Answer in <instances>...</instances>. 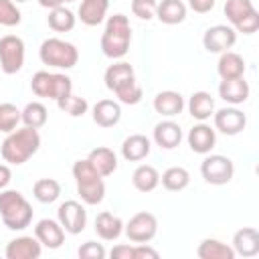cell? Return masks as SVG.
I'll return each instance as SVG.
<instances>
[{"label":"cell","instance_id":"cb8c5ba5","mask_svg":"<svg viewBox=\"0 0 259 259\" xmlns=\"http://www.w3.org/2000/svg\"><path fill=\"white\" fill-rule=\"evenodd\" d=\"M217 73L221 79H237L245 75V59L235 51H225L219 57Z\"/></svg>","mask_w":259,"mask_h":259},{"label":"cell","instance_id":"2e32d148","mask_svg":"<svg viewBox=\"0 0 259 259\" xmlns=\"http://www.w3.org/2000/svg\"><path fill=\"white\" fill-rule=\"evenodd\" d=\"M152 138H154L156 146H160L162 150H174L182 142V127L172 119H164L154 125Z\"/></svg>","mask_w":259,"mask_h":259},{"label":"cell","instance_id":"3957f363","mask_svg":"<svg viewBox=\"0 0 259 259\" xmlns=\"http://www.w3.org/2000/svg\"><path fill=\"white\" fill-rule=\"evenodd\" d=\"M0 217L6 229L22 231L32 223V206L18 190H0Z\"/></svg>","mask_w":259,"mask_h":259},{"label":"cell","instance_id":"52a82bcc","mask_svg":"<svg viewBox=\"0 0 259 259\" xmlns=\"http://www.w3.org/2000/svg\"><path fill=\"white\" fill-rule=\"evenodd\" d=\"M123 233L132 243H150L158 233V219L152 212H136L125 225Z\"/></svg>","mask_w":259,"mask_h":259},{"label":"cell","instance_id":"b9f144b4","mask_svg":"<svg viewBox=\"0 0 259 259\" xmlns=\"http://www.w3.org/2000/svg\"><path fill=\"white\" fill-rule=\"evenodd\" d=\"M233 28H235V32H243V34H253V32H257V28H259V12L253 10V12L247 14L241 22H237Z\"/></svg>","mask_w":259,"mask_h":259},{"label":"cell","instance_id":"c3c4849f","mask_svg":"<svg viewBox=\"0 0 259 259\" xmlns=\"http://www.w3.org/2000/svg\"><path fill=\"white\" fill-rule=\"evenodd\" d=\"M12 2H26V0H12Z\"/></svg>","mask_w":259,"mask_h":259},{"label":"cell","instance_id":"7a4b0ae2","mask_svg":"<svg viewBox=\"0 0 259 259\" xmlns=\"http://www.w3.org/2000/svg\"><path fill=\"white\" fill-rule=\"evenodd\" d=\"M132 42V26L125 14H113L107 18L101 34V53L107 59H121L127 55Z\"/></svg>","mask_w":259,"mask_h":259},{"label":"cell","instance_id":"7bdbcfd3","mask_svg":"<svg viewBox=\"0 0 259 259\" xmlns=\"http://www.w3.org/2000/svg\"><path fill=\"white\" fill-rule=\"evenodd\" d=\"M160 253L150 247L148 243H136L134 245V259H158Z\"/></svg>","mask_w":259,"mask_h":259},{"label":"cell","instance_id":"7c38bea8","mask_svg":"<svg viewBox=\"0 0 259 259\" xmlns=\"http://www.w3.org/2000/svg\"><path fill=\"white\" fill-rule=\"evenodd\" d=\"M103 81H105V87L113 93L121 91L123 87L132 85L136 81V73H134V67L125 61H119V63H113L105 69L103 73Z\"/></svg>","mask_w":259,"mask_h":259},{"label":"cell","instance_id":"8fae6325","mask_svg":"<svg viewBox=\"0 0 259 259\" xmlns=\"http://www.w3.org/2000/svg\"><path fill=\"white\" fill-rule=\"evenodd\" d=\"M186 142H188V146L194 154H210V150L217 144V132L208 123L198 121L196 125L190 127V132L186 136Z\"/></svg>","mask_w":259,"mask_h":259},{"label":"cell","instance_id":"277c9868","mask_svg":"<svg viewBox=\"0 0 259 259\" xmlns=\"http://www.w3.org/2000/svg\"><path fill=\"white\" fill-rule=\"evenodd\" d=\"M38 57H40L42 65H49L55 69H73L79 61V51L73 42L51 36L40 42Z\"/></svg>","mask_w":259,"mask_h":259},{"label":"cell","instance_id":"4fadbf2b","mask_svg":"<svg viewBox=\"0 0 259 259\" xmlns=\"http://www.w3.org/2000/svg\"><path fill=\"white\" fill-rule=\"evenodd\" d=\"M34 237L47 249H59L65 243V229L55 219H40L34 227Z\"/></svg>","mask_w":259,"mask_h":259},{"label":"cell","instance_id":"f1b7e54d","mask_svg":"<svg viewBox=\"0 0 259 259\" xmlns=\"http://www.w3.org/2000/svg\"><path fill=\"white\" fill-rule=\"evenodd\" d=\"M160 182H162V186L166 190L180 192V190H184L190 184V172L186 168H182V166H170L168 170L162 172Z\"/></svg>","mask_w":259,"mask_h":259},{"label":"cell","instance_id":"7dc6e473","mask_svg":"<svg viewBox=\"0 0 259 259\" xmlns=\"http://www.w3.org/2000/svg\"><path fill=\"white\" fill-rule=\"evenodd\" d=\"M38 4H40L42 8H47V10H53V8H57V6H63L65 2H63V0H38Z\"/></svg>","mask_w":259,"mask_h":259},{"label":"cell","instance_id":"e0dca14e","mask_svg":"<svg viewBox=\"0 0 259 259\" xmlns=\"http://www.w3.org/2000/svg\"><path fill=\"white\" fill-rule=\"evenodd\" d=\"M107 10H109V0H81L77 18L85 26H97L105 20Z\"/></svg>","mask_w":259,"mask_h":259},{"label":"cell","instance_id":"60d3db41","mask_svg":"<svg viewBox=\"0 0 259 259\" xmlns=\"http://www.w3.org/2000/svg\"><path fill=\"white\" fill-rule=\"evenodd\" d=\"M77 255H79V259H105L107 251H105V247L101 243L87 241L77 249Z\"/></svg>","mask_w":259,"mask_h":259},{"label":"cell","instance_id":"30bf717a","mask_svg":"<svg viewBox=\"0 0 259 259\" xmlns=\"http://www.w3.org/2000/svg\"><path fill=\"white\" fill-rule=\"evenodd\" d=\"M212 119H214V132H221L225 136H237L247 127V115L237 105L214 111Z\"/></svg>","mask_w":259,"mask_h":259},{"label":"cell","instance_id":"1f68e13d","mask_svg":"<svg viewBox=\"0 0 259 259\" xmlns=\"http://www.w3.org/2000/svg\"><path fill=\"white\" fill-rule=\"evenodd\" d=\"M32 194H34V198H36L38 202L51 204V202H55V200L61 196V184H59V180H55V178H40V180L34 182Z\"/></svg>","mask_w":259,"mask_h":259},{"label":"cell","instance_id":"681fc988","mask_svg":"<svg viewBox=\"0 0 259 259\" xmlns=\"http://www.w3.org/2000/svg\"><path fill=\"white\" fill-rule=\"evenodd\" d=\"M63 2H75V0H63Z\"/></svg>","mask_w":259,"mask_h":259},{"label":"cell","instance_id":"f546056e","mask_svg":"<svg viewBox=\"0 0 259 259\" xmlns=\"http://www.w3.org/2000/svg\"><path fill=\"white\" fill-rule=\"evenodd\" d=\"M49 119V111L45 107V103L40 101H30L24 105V109H20V121L26 125V127H32V130H40Z\"/></svg>","mask_w":259,"mask_h":259},{"label":"cell","instance_id":"836d02e7","mask_svg":"<svg viewBox=\"0 0 259 259\" xmlns=\"http://www.w3.org/2000/svg\"><path fill=\"white\" fill-rule=\"evenodd\" d=\"M253 10H255V6H253L251 0H227L225 2V16L231 22V26H235L237 22H241Z\"/></svg>","mask_w":259,"mask_h":259},{"label":"cell","instance_id":"d6a6232c","mask_svg":"<svg viewBox=\"0 0 259 259\" xmlns=\"http://www.w3.org/2000/svg\"><path fill=\"white\" fill-rule=\"evenodd\" d=\"M77 194L89 206L99 204L105 198V182H103V178H97V180H91V182H85V184H77Z\"/></svg>","mask_w":259,"mask_h":259},{"label":"cell","instance_id":"e575fe53","mask_svg":"<svg viewBox=\"0 0 259 259\" xmlns=\"http://www.w3.org/2000/svg\"><path fill=\"white\" fill-rule=\"evenodd\" d=\"M57 105H59L61 111H65V113L71 115V117H83V115L87 113V109H89L87 99H85V97H79V95H73V93L61 97V99L57 101Z\"/></svg>","mask_w":259,"mask_h":259},{"label":"cell","instance_id":"83f0119b","mask_svg":"<svg viewBox=\"0 0 259 259\" xmlns=\"http://www.w3.org/2000/svg\"><path fill=\"white\" fill-rule=\"evenodd\" d=\"M196 255L200 259H235L233 247H229L227 243H223L219 239H204L198 245Z\"/></svg>","mask_w":259,"mask_h":259},{"label":"cell","instance_id":"f6af8a7d","mask_svg":"<svg viewBox=\"0 0 259 259\" xmlns=\"http://www.w3.org/2000/svg\"><path fill=\"white\" fill-rule=\"evenodd\" d=\"M214 2L217 0H188V6L196 12V14H206L214 8Z\"/></svg>","mask_w":259,"mask_h":259},{"label":"cell","instance_id":"9c48e42d","mask_svg":"<svg viewBox=\"0 0 259 259\" xmlns=\"http://www.w3.org/2000/svg\"><path fill=\"white\" fill-rule=\"evenodd\" d=\"M235 40H237V32L229 24H214L206 28V32L202 34V47L208 53H219V55L231 51Z\"/></svg>","mask_w":259,"mask_h":259},{"label":"cell","instance_id":"484cf974","mask_svg":"<svg viewBox=\"0 0 259 259\" xmlns=\"http://www.w3.org/2000/svg\"><path fill=\"white\" fill-rule=\"evenodd\" d=\"M188 113L196 121H206L214 113V99L208 91H194L188 99Z\"/></svg>","mask_w":259,"mask_h":259},{"label":"cell","instance_id":"4dcf8cb0","mask_svg":"<svg viewBox=\"0 0 259 259\" xmlns=\"http://www.w3.org/2000/svg\"><path fill=\"white\" fill-rule=\"evenodd\" d=\"M47 22H49V28H53L55 32H71L75 28L77 16L65 6H57V8L49 10Z\"/></svg>","mask_w":259,"mask_h":259},{"label":"cell","instance_id":"44dd1931","mask_svg":"<svg viewBox=\"0 0 259 259\" xmlns=\"http://www.w3.org/2000/svg\"><path fill=\"white\" fill-rule=\"evenodd\" d=\"M150 150H152V144L144 134H132L121 144V156L127 162H142L144 158H148Z\"/></svg>","mask_w":259,"mask_h":259},{"label":"cell","instance_id":"5b68a950","mask_svg":"<svg viewBox=\"0 0 259 259\" xmlns=\"http://www.w3.org/2000/svg\"><path fill=\"white\" fill-rule=\"evenodd\" d=\"M200 174H202L204 182H208L212 186H223L233 180L235 164L231 158H227L223 154H208L200 164Z\"/></svg>","mask_w":259,"mask_h":259},{"label":"cell","instance_id":"9a60e30c","mask_svg":"<svg viewBox=\"0 0 259 259\" xmlns=\"http://www.w3.org/2000/svg\"><path fill=\"white\" fill-rule=\"evenodd\" d=\"M249 83L245 81V77H237V79H221L219 83V97L223 101H227L229 105H241L249 99Z\"/></svg>","mask_w":259,"mask_h":259},{"label":"cell","instance_id":"ba28073f","mask_svg":"<svg viewBox=\"0 0 259 259\" xmlns=\"http://www.w3.org/2000/svg\"><path fill=\"white\" fill-rule=\"evenodd\" d=\"M57 221L61 223L65 233L79 235V233H83V229L87 225V210L77 200H65L57 208Z\"/></svg>","mask_w":259,"mask_h":259},{"label":"cell","instance_id":"ab89813d","mask_svg":"<svg viewBox=\"0 0 259 259\" xmlns=\"http://www.w3.org/2000/svg\"><path fill=\"white\" fill-rule=\"evenodd\" d=\"M115 97H117V101L123 103V105H136V103L142 101V87H140L138 81H134L132 85H127V87H123L121 91H117Z\"/></svg>","mask_w":259,"mask_h":259},{"label":"cell","instance_id":"603a6c76","mask_svg":"<svg viewBox=\"0 0 259 259\" xmlns=\"http://www.w3.org/2000/svg\"><path fill=\"white\" fill-rule=\"evenodd\" d=\"M186 12H188V8L182 0H162L156 6V18L162 24H168V26L184 22Z\"/></svg>","mask_w":259,"mask_h":259},{"label":"cell","instance_id":"ac0fdd59","mask_svg":"<svg viewBox=\"0 0 259 259\" xmlns=\"http://www.w3.org/2000/svg\"><path fill=\"white\" fill-rule=\"evenodd\" d=\"M154 111L164 115V117H174V115H180L182 109H184V97L178 93V91H172V89H166V91H160L156 97H154Z\"/></svg>","mask_w":259,"mask_h":259},{"label":"cell","instance_id":"6da1fadb","mask_svg":"<svg viewBox=\"0 0 259 259\" xmlns=\"http://www.w3.org/2000/svg\"><path fill=\"white\" fill-rule=\"evenodd\" d=\"M40 148V136H38V130H32V127H20V130H14L10 132L2 146H0V154H2V160L12 164V166H20L24 162H28Z\"/></svg>","mask_w":259,"mask_h":259},{"label":"cell","instance_id":"d4e9b609","mask_svg":"<svg viewBox=\"0 0 259 259\" xmlns=\"http://www.w3.org/2000/svg\"><path fill=\"white\" fill-rule=\"evenodd\" d=\"M87 160L93 164V168L105 178V176H111L115 170H117V156L111 148H105V146H97L89 152Z\"/></svg>","mask_w":259,"mask_h":259},{"label":"cell","instance_id":"d590c367","mask_svg":"<svg viewBox=\"0 0 259 259\" xmlns=\"http://www.w3.org/2000/svg\"><path fill=\"white\" fill-rule=\"evenodd\" d=\"M20 123V109L14 103H0V132L10 134Z\"/></svg>","mask_w":259,"mask_h":259},{"label":"cell","instance_id":"4316f807","mask_svg":"<svg viewBox=\"0 0 259 259\" xmlns=\"http://www.w3.org/2000/svg\"><path fill=\"white\" fill-rule=\"evenodd\" d=\"M132 184L140 192H152L160 184V172L150 164H140L132 174Z\"/></svg>","mask_w":259,"mask_h":259},{"label":"cell","instance_id":"74e56055","mask_svg":"<svg viewBox=\"0 0 259 259\" xmlns=\"http://www.w3.org/2000/svg\"><path fill=\"white\" fill-rule=\"evenodd\" d=\"M22 20V14L12 0H0V26H18Z\"/></svg>","mask_w":259,"mask_h":259},{"label":"cell","instance_id":"bcb514c9","mask_svg":"<svg viewBox=\"0 0 259 259\" xmlns=\"http://www.w3.org/2000/svg\"><path fill=\"white\" fill-rule=\"evenodd\" d=\"M12 180V170L8 164H0V190H4Z\"/></svg>","mask_w":259,"mask_h":259},{"label":"cell","instance_id":"ffe728a7","mask_svg":"<svg viewBox=\"0 0 259 259\" xmlns=\"http://www.w3.org/2000/svg\"><path fill=\"white\" fill-rule=\"evenodd\" d=\"M233 251L241 257H255L259 253V233L253 227H243L233 235Z\"/></svg>","mask_w":259,"mask_h":259},{"label":"cell","instance_id":"d6986e66","mask_svg":"<svg viewBox=\"0 0 259 259\" xmlns=\"http://www.w3.org/2000/svg\"><path fill=\"white\" fill-rule=\"evenodd\" d=\"M121 119V105L113 99H99L93 105V121L99 127H113Z\"/></svg>","mask_w":259,"mask_h":259},{"label":"cell","instance_id":"f35d334b","mask_svg":"<svg viewBox=\"0 0 259 259\" xmlns=\"http://www.w3.org/2000/svg\"><path fill=\"white\" fill-rule=\"evenodd\" d=\"M156 0H132V12L140 20H152L156 18Z\"/></svg>","mask_w":259,"mask_h":259},{"label":"cell","instance_id":"8992f818","mask_svg":"<svg viewBox=\"0 0 259 259\" xmlns=\"http://www.w3.org/2000/svg\"><path fill=\"white\" fill-rule=\"evenodd\" d=\"M24 65V40L16 34H4L0 38V69L6 75H14Z\"/></svg>","mask_w":259,"mask_h":259},{"label":"cell","instance_id":"7402d4cb","mask_svg":"<svg viewBox=\"0 0 259 259\" xmlns=\"http://www.w3.org/2000/svg\"><path fill=\"white\" fill-rule=\"evenodd\" d=\"M95 233L103 241H115L123 233V221L109 210H103L95 217Z\"/></svg>","mask_w":259,"mask_h":259},{"label":"cell","instance_id":"5bb4252c","mask_svg":"<svg viewBox=\"0 0 259 259\" xmlns=\"http://www.w3.org/2000/svg\"><path fill=\"white\" fill-rule=\"evenodd\" d=\"M42 253V245L38 243L36 237H16L6 245V259H38Z\"/></svg>","mask_w":259,"mask_h":259},{"label":"cell","instance_id":"8d00e7d4","mask_svg":"<svg viewBox=\"0 0 259 259\" xmlns=\"http://www.w3.org/2000/svg\"><path fill=\"white\" fill-rule=\"evenodd\" d=\"M30 89L36 97H45V99H51V89H53V73L49 71H36L32 75V81H30Z\"/></svg>","mask_w":259,"mask_h":259},{"label":"cell","instance_id":"ee69618b","mask_svg":"<svg viewBox=\"0 0 259 259\" xmlns=\"http://www.w3.org/2000/svg\"><path fill=\"white\" fill-rule=\"evenodd\" d=\"M111 259H134V245H115L109 251Z\"/></svg>","mask_w":259,"mask_h":259}]
</instances>
